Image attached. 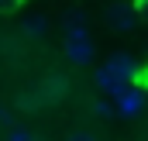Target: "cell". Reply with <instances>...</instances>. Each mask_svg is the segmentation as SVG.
<instances>
[{
	"instance_id": "cell-4",
	"label": "cell",
	"mask_w": 148,
	"mask_h": 141,
	"mask_svg": "<svg viewBox=\"0 0 148 141\" xmlns=\"http://www.w3.org/2000/svg\"><path fill=\"white\" fill-rule=\"evenodd\" d=\"M114 107H117L121 117H138V114L145 110V90H141V86H131L127 93H121V97L114 100Z\"/></svg>"
},
{
	"instance_id": "cell-3",
	"label": "cell",
	"mask_w": 148,
	"mask_h": 141,
	"mask_svg": "<svg viewBox=\"0 0 148 141\" xmlns=\"http://www.w3.org/2000/svg\"><path fill=\"white\" fill-rule=\"evenodd\" d=\"M103 24L117 31V35H131V31H138V24H141V14H138V7L134 3H124V0H114L103 7Z\"/></svg>"
},
{
	"instance_id": "cell-6",
	"label": "cell",
	"mask_w": 148,
	"mask_h": 141,
	"mask_svg": "<svg viewBox=\"0 0 148 141\" xmlns=\"http://www.w3.org/2000/svg\"><path fill=\"white\" fill-rule=\"evenodd\" d=\"M3 141H38V138H35V131H28V127H10L3 134Z\"/></svg>"
},
{
	"instance_id": "cell-5",
	"label": "cell",
	"mask_w": 148,
	"mask_h": 141,
	"mask_svg": "<svg viewBox=\"0 0 148 141\" xmlns=\"http://www.w3.org/2000/svg\"><path fill=\"white\" fill-rule=\"evenodd\" d=\"M21 31L31 38V41H41V38L52 31V21L45 17V14H31V17H24V24H21Z\"/></svg>"
},
{
	"instance_id": "cell-1",
	"label": "cell",
	"mask_w": 148,
	"mask_h": 141,
	"mask_svg": "<svg viewBox=\"0 0 148 141\" xmlns=\"http://www.w3.org/2000/svg\"><path fill=\"white\" fill-rule=\"evenodd\" d=\"M134 76H138L134 59H131L127 52H117V55H110L100 69L93 72V86H97L100 93H107L110 100H117L121 93H127V90H131Z\"/></svg>"
},
{
	"instance_id": "cell-9",
	"label": "cell",
	"mask_w": 148,
	"mask_h": 141,
	"mask_svg": "<svg viewBox=\"0 0 148 141\" xmlns=\"http://www.w3.org/2000/svg\"><path fill=\"white\" fill-rule=\"evenodd\" d=\"M93 110H97V117H110V114H114V107H110V103H97Z\"/></svg>"
},
{
	"instance_id": "cell-7",
	"label": "cell",
	"mask_w": 148,
	"mask_h": 141,
	"mask_svg": "<svg viewBox=\"0 0 148 141\" xmlns=\"http://www.w3.org/2000/svg\"><path fill=\"white\" fill-rule=\"evenodd\" d=\"M66 28H86V14L83 10H69L66 14Z\"/></svg>"
},
{
	"instance_id": "cell-2",
	"label": "cell",
	"mask_w": 148,
	"mask_h": 141,
	"mask_svg": "<svg viewBox=\"0 0 148 141\" xmlns=\"http://www.w3.org/2000/svg\"><path fill=\"white\" fill-rule=\"evenodd\" d=\"M93 52H97V45H93V38H90L86 28H66L62 55H66L69 66H90L93 62Z\"/></svg>"
},
{
	"instance_id": "cell-10",
	"label": "cell",
	"mask_w": 148,
	"mask_h": 141,
	"mask_svg": "<svg viewBox=\"0 0 148 141\" xmlns=\"http://www.w3.org/2000/svg\"><path fill=\"white\" fill-rule=\"evenodd\" d=\"M134 7H138V14H141V21H148V0H134Z\"/></svg>"
},
{
	"instance_id": "cell-8",
	"label": "cell",
	"mask_w": 148,
	"mask_h": 141,
	"mask_svg": "<svg viewBox=\"0 0 148 141\" xmlns=\"http://www.w3.org/2000/svg\"><path fill=\"white\" fill-rule=\"evenodd\" d=\"M66 141H97V138H93L90 131H73V134H69Z\"/></svg>"
}]
</instances>
